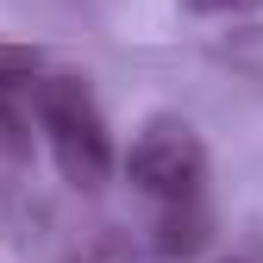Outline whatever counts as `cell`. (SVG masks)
<instances>
[{
    "instance_id": "6da1fadb",
    "label": "cell",
    "mask_w": 263,
    "mask_h": 263,
    "mask_svg": "<svg viewBox=\"0 0 263 263\" xmlns=\"http://www.w3.org/2000/svg\"><path fill=\"white\" fill-rule=\"evenodd\" d=\"M31 119H38L44 144L57 157V176L69 182L76 194H94L107 188L113 176V132H107V113L94 101V88L82 76H31Z\"/></svg>"
},
{
    "instance_id": "7a4b0ae2",
    "label": "cell",
    "mask_w": 263,
    "mask_h": 263,
    "mask_svg": "<svg viewBox=\"0 0 263 263\" xmlns=\"http://www.w3.org/2000/svg\"><path fill=\"white\" fill-rule=\"evenodd\" d=\"M125 182L157 207H188L207 194V144L182 113H151L125 151Z\"/></svg>"
},
{
    "instance_id": "3957f363",
    "label": "cell",
    "mask_w": 263,
    "mask_h": 263,
    "mask_svg": "<svg viewBox=\"0 0 263 263\" xmlns=\"http://www.w3.org/2000/svg\"><path fill=\"white\" fill-rule=\"evenodd\" d=\"M25 157H31V138L19 132V113H7V107H0V182L25 176Z\"/></svg>"
},
{
    "instance_id": "277c9868",
    "label": "cell",
    "mask_w": 263,
    "mask_h": 263,
    "mask_svg": "<svg viewBox=\"0 0 263 263\" xmlns=\"http://www.w3.org/2000/svg\"><path fill=\"white\" fill-rule=\"evenodd\" d=\"M38 69H44V57H38V50H25V44H0V88L31 82Z\"/></svg>"
},
{
    "instance_id": "5b68a950",
    "label": "cell",
    "mask_w": 263,
    "mask_h": 263,
    "mask_svg": "<svg viewBox=\"0 0 263 263\" xmlns=\"http://www.w3.org/2000/svg\"><path fill=\"white\" fill-rule=\"evenodd\" d=\"M188 13H201V19H245V13H257L263 0H182Z\"/></svg>"
}]
</instances>
